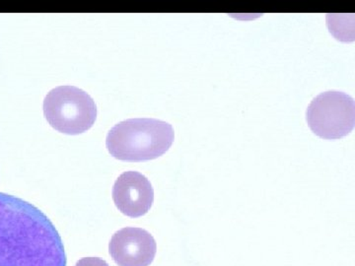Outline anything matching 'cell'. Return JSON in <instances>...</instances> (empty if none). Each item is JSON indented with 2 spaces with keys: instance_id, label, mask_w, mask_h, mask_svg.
<instances>
[{
  "instance_id": "obj_1",
  "label": "cell",
  "mask_w": 355,
  "mask_h": 266,
  "mask_svg": "<svg viewBox=\"0 0 355 266\" xmlns=\"http://www.w3.org/2000/svg\"><path fill=\"white\" fill-rule=\"evenodd\" d=\"M53 222L32 203L0 193V266H67Z\"/></svg>"
},
{
  "instance_id": "obj_4",
  "label": "cell",
  "mask_w": 355,
  "mask_h": 266,
  "mask_svg": "<svg viewBox=\"0 0 355 266\" xmlns=\"http://www.w3.org/2000/svg\"><path fill=\"white\" fill-rule=\"evenodd\" d=\"M306 121L310 130L321 139H343L354 128V99L340 91L321 93L308 106Z\"/></svg>"
},
{
  "instance_id": "obj_5",
  "label": "cell",
  "mask_w": 355,
  "mask_h": 266,
  "mask_svg": "<svg viewBox=\"0 0 355 266\" xmlns=\"http://www.w3.org/2000/svg\"><path fill=\"white\" fill-rule=\"evenodd\" d=\"M109 251L119 266H149L155 258L157 245L146 230L127 227L114 233Z\"/></svg>"
},
{
  "instance_id": "obj_3",
  "label": "cell",
  "mask_w": 355,
  "mask_h": 266,
  "mask_svg": "<svg viewBox=\"0 0 355 266\" xmlns=\"http://www.w3.org/2000/svg\"><path fill=\"white\" fill-rule=\"evenodd\" d=\"M44 114L51 127L64 134L87 132L97 118V107L88 93L74 86H60L44 100Z\"/></svg>"
},
{
  "instance_id": "obj_6",
  "label": "cell",
  "mask_w": 355,
  "mask_h": 266,
  "mask_svg": "<svg viewBox=\"0 0 355 266\" xmlns=\"http://www.w3.org/2000/svg\"><path fill=\"white\" fill-rule=\"evenodd\" d=\"M116 209L125 216L137 218L146 215L154 202L150 181L139 172H125L116 179L113 188Z\"/></svg>"
},
{
  "instance_id": "obj_2",
  "label": "cell",
  "mask_w": 355,
  "mask_h": 266,
  "mask_svg": "<svg viewBox=\"0 0 355 266\" xmlns=\"http://www.w3.org/2000/svg\"><path fill=\"white\" fill-rule=\"evenodd\" d=\"M174 139V128L166 121L130 118L110 130L106 145L109 153L118 160L142 162L164 155Z\"/></svg>"
},
{
  "instance_id": "obj_7",
  "label": "cell",
  "mask_w": 355,
  "mask_h": 266,
  "mask_svg": "<svg viewBox=\"0 0 355 266\" xmlns=\"http://www.w3.org/2000/svg\"><path fill=\"white\" fill-rule=\"evenodd\" d=\"M76 266H110L106 261L99 258H84L77 261Z\"/></svg>"
}]
</instances>
